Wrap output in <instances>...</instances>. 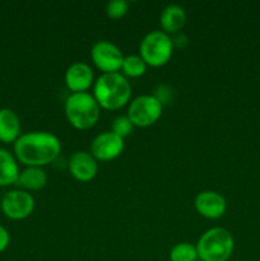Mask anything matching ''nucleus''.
<instances>
[{"instance_id": "nucleus-6", "label": "nucleus", "mask_w": 260, "mask_h": 261, "mask_svg": "<svg viewBox=\"0 0 260 261\" xmlns=\"http://www.w3.org/2000/svg\"><path fill=\"white\" fill-rule=\"evenodd\" d=\"M163 106L153 94H143L133 99L127 107L126 116L137 127H149L158 121Z\"/></svg>"}, {"instance_id": "nucleus-15", "label": "nucleus", "mask_w": 260, "mask_h": 261, "mask_svg": "<svg viewBox=\"0 0 260 261\" xmlns=\"http://www.w3.org/2000/svg\"><path fill=\"white\" fill-rule=\"evenodd\" d=\"M15 185L24 191L42 190L47 185V175L41 167H25L19 172Z\"/></svg>"}, {"instance_id": "nucleus-12", "label": "nucleus", "mask_w": 260, "mask_h": 261, "mask_svg": "<svg viewBox=\"0 0 260 261\" xmlns=\"http://www.w3.org/2000/svg\"><path fill=\"white\" fill-rule=\"evenodd\" d=\"M64 82L71 93H83L94 84L93 71L88 64L78 61L66 69Z\"/></svg>"}, {"instance_id": "nucleus-24", "label": "nucleus", "mask_w": 260, "mask_h": 261, "mask_svg": "<svg viewBox=\"0 0 260 261\" xmlns=\"http://www.w3.org/2000/svg\"><path fill=\"white\" fill-rule=\"evenodd\" d=\"M0 201H2V200H0Z\"/></svg>"}, {"instance_id": "nucleus-8", "label": "nucleus", "mask_w": 260, "mask_h": 261, "mask_svg": "<svg viewBox=\"0 0 260 261\" xmlns=\"http://www.w3.org/2000/svg\"><path fill=\"white\" fill-rule=\"evenodd\" d=\"M2 212L7 218L13 221H22L28 218L35 211V199L28 191L10 190L3 196L0 201Z\"/></svg>"}, {"instance_id": "nucleus-17", "label": "nucleus", "mask_w": 260, "mask_h": 261, "mask_svg": "<svg viewBox=\"0 0 260 261\" xmlns=\"http://www.w3.org/2000/svg\"><path fill=\"white\" fill-rule=\"evenodd\" d=\"M147 64L144 63L140 55H129L125 56L122 61L121 71L125 78H139L144 75L147 71Z\"/></svg>"}, {"instance_id": "nucleus-18", "label": "nucleus", "mask_w": 260, "mask_h": 261, "mask_svg": "<svg viewBox=\"0 0 260 261\" xmlns=\"http://www.w3.org/2000/svg\"><path fill=\"white\" fill-rule=\"evenodd\" d=\"M198 251L195 245L190 242H180L176 244L170 251L171 261H198Z\"/></svg>"}, {"instance_id": "nucleus-5", "label": "nucleus", "mask_w": 260, "mask_h": 261, "mask_svg": "<svg viewBox=\"0 0 260 261\" xmlns=\"http://www.w3.org/2000/svg\"><path fill=\"white\" fill-rule=\"evenodd\" d=\"M173 53L172 38L163 31H150L139 45V55L148 66L160 68L170 61Z\"/></svg>"}, {"instance_id": "nucleus-3", "label": "nucleus", "mask_w": 260, "mask_h": 261, "mask_svg": "<svg viewBox=\"0 0 260 261\" xmlns=\"http://www.w3.org/2000/svg\"><path fill=\"white\" fill-rule=\"evenodd\" d=\"M66 120L76 130H88L97 124L101 116V107L88 92L71 93L64 105Z\"/></svg>"}, {"instance_id": "nucleus-14", "label": "nucleus", "mask_w": 260, "mask_h": 261, "mask_svg": "<svg viewBox=\"0 0 260 261\" xmlns=\"http://www.w3.org/2000/svg\"><path fill=\"white\" fill-rule=\"evenodd\" d=\"M20 137V121L10 109H0V142L13 143Z\"/></svg>"}, {"instance_id": "nucleus-23", "label": "nucleus", "mask_w": 260, "mask_h": 261, "mask_svg": "<svg viewBox=\"0 0 260 261\" xmlns=\"http://www.w3.org/2000/svg\"><path fill=\"white\" fill-rule=\"evenodd\" d=\"M198 261H201V260H198Z\"/></svg>"}, {"instance_id": "nucleus-1", "label": "nucleus", "mask_w": 260, "mask_h": 261, "mask_svg": "<svg viewBox=\"0 0 260 261\" xmlns=\"http://www.w3.org/2000/svg\"><path fill=\"white\" fill-rule=\"evenodd\" d=\"M61 152L60 139L48 132L20 134L14 142V157L25 167H41L53 163Z\"/></svg>"}, {"instance_id": "nucleus-19", "label": "nucleus", "mask_w": 260, "mask_h": 261, "mask_svg": "<svg viewBox=\"0 0 260 261\" xmlns=\"http://www.w3.org/2000/svg\"><path fill=\"white\" fill-rule=\"evenodd\" d=\"M134 127L135 126L133 125V122L130 121V119L126 115H120V116H116L112 120L111 132L114 133V134H116L117 137L125 139V138L133 134Z\"/></svg>"}, {"instance_id": "nucleus-2", "label": "nucleus", "mask_w": 260, "mask_h": 261, "mask_svg": "<svg viewBox=\"0 0 260 261\" xmlns=\"http://www.w3.org/2000/svg\"><path fill=\"white\" fill-rule=\"evenodd\" d=\"M93 97L101 109L116 111L129 103L132 86L121 73L101 74L94 81Z\"/></svg>"}, {"instance_id": "nucleus-7", "label": "nucleus", "mask_w": 260, "mask_h": 261, "mask_svg": "<svg viewBox=\"0 0 260 261\" xmlns=\"http://www.w3.org/2000/svg\"><path fill=\"white\" fill-rule=\"evenodd\" d=\"M125 56L115 43L110 41H98L91 48V59L102 74L119 73Z\"/></svg>"}, {"instance_id": "nucleus-11", "label": "nucleus", "mask_w": 260, "mask_h": 261, "mask_svg": "<svg viewBox=\"0 0 260 261\" xmlns=\"http://www.w3.org/2000/svg\"><path fill=\"white\" fill-rule=\"evenodd\" d=\"M68 168L70 175L79 182H88L96 177L98 172V162L86 150H78L71 154Z\"/></svg>"}, {"instance_id": "nucleus-21", "label": "nucleus", "mask_w": 260, "mask_h": 261, "mask_svg": "<svg viewBox=\"0 0 260 261\" xmlns=\"http://www.w3.org/2000/svg\"><path fill=\"white\" fill-rule=\"evenodd\" d=\"M153 96H154L155 98L161 102V105H162V106H165V105L170 103V102L173 99V92L168 86L160 84V86L155 87Z\"/></svg>"}, {"instance_id": "nucleus-10", "label": "nucleus", "mask_w": 260, "mask_h": 261, "mask_svg": "<svg viewBox=\"0 0 260 261\" xmlns=\"http://www.w3.org/2000/svg\"><path fill=\"white\" fill-rule=\"evenodd\" d=\"M195 211L206 219H219L227 211V201L222 194L205 190L199 193L194 200Z\"/></svg>"}, {"instance_id": "nucleus-13", "label": "nucleus", "mask_w": 260, "mask_h": 261, "mask_svg": "<svg viewBox=\"0 0 260 261\" xmlns=\"http://www.w3.org/2000/svg\"><path fill=\"white\" fill-rule=\"evenodd\" d=\"M186 23V13L183 7L176 4H170L163 8L160 15L161 28L167 35L180 32Z\"/></svg>"}, {"instance_id": "nucleus-22", "label": "nucleus", "mask_w": 260, "mask_h": 261, "mask_svg": "<svg viewBox=\"0 0 260 261\" xmlns=\"http://www.w3.org/2000/svg\"><path fill=\"white\" fill-rule=\"evenodd\" d=\"M9 242H10L9 232H8L4 227L0 226V252L7 250V247L9 246Z\"/></svg>"}, {"instance_id": "nucleus-9", "label": "nucleus", "mask_w": 260, "mask_h": 261, "mask_svg": "<svg viewBox=\"0 0 260 261\" xmlns=\"http://www.w3.org/2000/svg\"><path fill=\"white\" fill-rule=\"evenodd\" d=\"M124 139L112 132H103L97 135L91 143V154L97 162H109L116 160L124 152Z\"/></svg>"}, {"instance_id": "nucleus-16", "label": "nucleus", "mask_w": 260, "mask_h": 261, "mask_svg": "<svg viewBox=\"0 0 260 261\" xmlns=\"http://www.w3.org/2000/svg\"><path fill=\"white\" fill-rule=\"evenodd\" d=\"M19 172L17 158L9 150L0 148V186L15 185Z\"/></svg>"}, {"instance_id": "nucleus-4", "label": "nucleus", "mask_w": 260, "mask_h": 261, "mask_svg": "<svg viewBox=\"0 0 260 261\" xmlns=\"http://www.w3.org/2000/svg\"><path fill=\"white\" fill-rule=\"evenodd\" d=\"M195 246L199 260L228 261L233 252L235 240L228 229L213 227L201 234Z\"/></svg>"}, {"instance_id": "nucleus-20", "label": "nucleus", "mask_w": 260, "mask_h": 261, "mask_svg": "<svg viewBox=\"0 0 260 261\" xmlns=\"http://www.w3.org/2000/svg\"><path fill=\"white\" fill-rule=\"evenodd\" d=\"M129 10V4L125 0H112L106 4V14L111 19H120Z\"/></svg>"}]
</instances>
